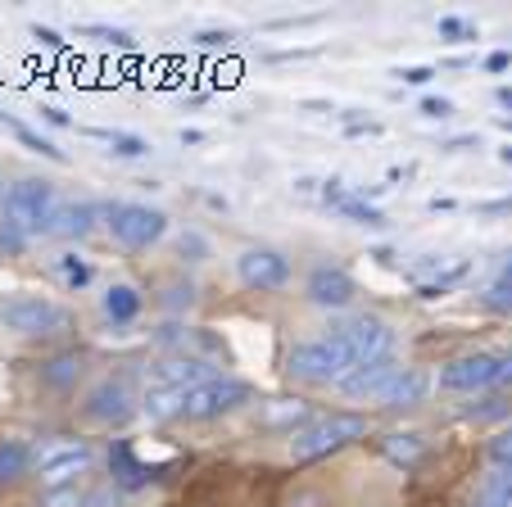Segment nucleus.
I'll return each instance as SVG.
<instances>
[{"mask_svg":"<svg viewBox=\"0 0 512 507\" xmlns=\"http://www.w3.org/2000/svg\"><path fill=\"white\" fill-rule=\"evenodd\" d=\"M354 367H358V358L340 331L318 335V340H304V345H295L286 358V372L304 385H340Z\"/></svg>","mask_w":512,"mask_h":507,"instance_id":"f257e3e1","label":"nucleus"},{"mask_svg":"<svg viewBox=\"0 0 512 507\" xmlns=\"http://www.w3.org/2000/svg\"><path fill=\"white\" fill-rule=\"evenodd\" d=\"M0 326L14 335H64L73 331V313L64 304L46 295H28V290H10V295H0Z\"/></svg>","mask_w":512,"mask_h":507,"instance_id":"f03ea898","label":"nucleus"},{"mask_svg":"<svg viewBox=\"0 0 512 507\" xmlns=\"http://www.w3.org/2000/svg\"><path fill=\"white\" fill-rule=\"evenodd\" d=\"M368 435V421L354 417V412H327V417H313L295 440H290V458L295 462H318L340 453L345 444L363 440Z\"/></svg>","mask_w":512,"mask_h":507,"instance_id":"7ed1b4c3","label":"nucleus"},{"mask_svg":"<svg viewBox=\"0 0 512 507\" xmlns=\"http://www.w3.org/2000/svg\"><path fill=\"white\" fill-rule=\"evenodd\" d=\"M5 218L19 222L28 236H46V231H55V218H59L55 186L41 182V177H28V182L10 186V191H5Z\"/></svg>","mask_w":512,"mask_h":507,"instance_id":"20e7f679","label":"nucleus"},{"mask_svg":"<svg viewBox=\"0 0 512 507\" xmlns=\"http://www.w3.org/2000/svg\"><path fill=\"white\" fill-rule=\"evenodd\" d=\"M254 399V390L245 381H232V376H213V381L195 385V390H186V421H218L227 417V412L245 408V403Z\"/></svg>","mask_w":512,"mask_h":507,"instance_id":"39448f33","label":"nucleus"},{"mask_svg":"<svg viewBox=\"0 0 512 507\" xmlns=\"http://www.w3.org/2000/svg\"><path fill=\"white\" fill-rule=\"evenodd\" d=\"M168 218L150 204H114L109 209V236L123 249H150L155 240H164Z\"/></svg>","mask_w":512,"mask_h":507,"instance_id":"423d86ee","label":"nucleus"},{"mask_svg":"<svg viewBox=\"0 0 512 507\" xmlns=\"http://www.w3.org/2000/svg\"><path fill=\"white\" fill-rule=\"evenodd\" d=\"M136 390H132V376L118 372V376H100L96 385L87 390V399H82V412H87V421H100V426H123L127 417L136 412Z\"/></svg>","mask_w":512,"mask_h":507,"instance_id":"0eeeda50","label":"nucleus"},{"mask_svg":"<svg viewBox=\"0 0 512 507\" xmlns=\"http://www.w3.org/2000/svg\"><path fill=\"white\" fill-rule=\"evenodd\" d=\"M91 458H96V453H91L87 440H55L32 458V467H37V476L46 489H64L91 467Z\"/></svg>","mask_w":512,"mask_h":507,"instance_id":"6e6552de","label":"nucleus"},{"mask_svg":"<svg viewBox=\"0 0 512 507\" xmlns=\"http://www.w3.org/2000/svg\"><path fill=\"white\" fill-rule=\"evenodd\" d=\"M236 277L241 286L250 290H281L290 281V259L281 249H245L241 259H236Z\"/></svg>","mask_w":512,"mask_h":507,"instance_id":"1a4fd4ad","label":"nucleus"},{"mask_svg":"<svg viewBox=\"0 0 512 507\" xmlns=\"http://www.w3.org/2000/svg\"><path fill=\"white\" fill-rule=\"evenodd\" d=\"M340 335L349 340V349H354L358 363H377V358H390V349H395V335H390V326L381 322L377 313L349 317V322L340 326Z\"/></svg>","mask_w":512,"mask_h":507,"instance_id":"9d476101","label":"nucleus"},{"mask_svg":"<svg viewBox=\"0 0 512 507\" xmlns=\"http://www.w3.org/2000/svg\"><path fill=\"white\" fill-rule=\"evenodd\" d=\"M494 381H499V358L494 354H463L440 372V390H454V394L490 390Z\"/></svg>","mask_w":512,"mask_h":507,"instance_id":"9b49d317","label":"nucleus"},{"mask_svg":"<svg viewBox=\"0 0 512 507\" xmlns=\"http://www.w3.org/2000/svg\"><path fill=\"white\" fill-rule=\"evenodd\" d=\"M304 295H309V304H318V308H349V304H354V295H358V286H354V277H349L345 268L322 263V268L309 272Z\"/></svg>","mask_w":512,"mask_h":507,"instance_id":"f8f14e48","label":"nucleus"},{"mask_svg":"<svg viewBox=\"0 0 512 507\" xmlns=\"http://www.w3.org/2000/svg\"><path fill=\"white\" fill-rule=\"evenodd\" d=\"M150 376H155V385H164V390H195V385L213 381V363L209 358H195V354H177V358H159V363L150 367Z\"/></svg>","mask_w":512,"mask_h":507,"instance_id":"ddd939ff","label":"nucleus"},{"mask_svg":"<svg viewBox=\"0 0 512 507\" xmlns=\"http://www.w3.org/2000/svg\"><path fill=\"white\" fill-rule=\"evenodd\" d=\"M313 417H318V412H313V403L300 399V394H281V399L259 403V426H263V431H290V435H300Z\"/></svg>","mask_w":512,"mask_h":507,"instance_id":"4468645a","label":"nucleus"},{"mask_svg":"<svg viewBox=\"0 0 512 507\" xmlns=\"http://www.w3.org/2000/svg\"><path fill=\"white\" fill-rule=\"evenodd\" d=\"M109 471H114V485L118 489H145L150 480H159L168 467H155V462H141L136 458V449L127 440H118L114 449H109Z\"/></svg>","mask_w":512,"mask_h":507,"instance_id":"2eb2a0df","label":"nucleus"},{"mask_svg":"<svg viewBox=\"0 0 512 507\" xmlns=\"http://www.w3.org/2000/svg\"><path fill=\"white\" fill-rule=\"evenodd\" d=\"M399 376V363L395 358H377V363H358L354 372L340 381V394H349V399H377L381 390H386L390 381Z\"/></svg>","mask_w":512,"mask_h":507,"instance_id":"dca6fc26","label":"nucleus"},{"mask_svg":"<svg viewBox=\"0 0 512 507\" xmlns=\"http://www.w3.org/2000/svg\"><path fill=\"white\" fill-rule=\"evenodd\" d=\"M377 453L386 462H395V467H404V471H413L417 462L431 453V440H426L422 431H386L377 440Z\"/></svg>","mask_w":512,"mask_h":507,"instance_id":"f3484780","label":"nucleus"},{"mask_svg":"<svg viewBox=\"0 0 512 507\" xmlns=\"http://www.w3.org/2000/svg\"><path fill=\"white\" fill-rule=\"evenodd\" d=\"M426 390H431V376L422 367H399V376L377 394V403L381 408H417L426 399Z\"/></svg>","mask_w":512,"mask_h":507,"instance_id":"a211bd4d","label":"nucleus"},{"mask_svg":"<svg viewBox=\"0 0 512 507\" xmlns=\"http://www.w3.org/2000/svg\"><path fill=\"white\" fill-rule=\"evenodd\" d=\"M82 372H87V354H82V349H64V354L41 363V385H50V390H73V385L82 381Z\"/></svg>","mask_w":512,"mask_h":507,"instance_id":"6ab92c4d","label":"nucleus"},{"mask_svg":"<svg viewBox=\"0 0 512 507\" xmlns=\"http://www.w3.org/2000/svg\"><path fill=\"white\" fill-rule=\"evenodd\" d=\"M100 308H105V317L114 326H132L145 308V295L136 286H127V281H114V286L105 290V299H100Z\"/></svg>","mask_w":512,"mask_h":507,"instance_id":"aec40b11","label":"nucleus"},{"mask_svg":"<svg viewBox=\"0 0 512 507\" xmlns=\"http://www.w3.org/2000/svg\"><path fill=\"white\" fill-rule=\"evenodd\" d=\"M141 412L155 421V426L177 421L186 412V390H164V385H150V390L141 394Z\"/></svg>","mask_w":512,"mask_h":507,"instance_id":"412c9836","label":"nucleus"},{"mask_svg":"<svg viewBox=\"0 0 512 507\" xmlns=\"http://www.w3.org/2000/svg\"><path fill=\"white\" fill-rule=\"evenodd\" d=\"M96 218H100V209L91 200H82V204H68V209H59V218H55V231L59 236H68V240H82L91 227H96Z\"/></svg>","mask_w":512,"mask_h":507,"instance_id":"4be33fe9","label":"nucleus"},{"mask_svg":"<svg viewBox=\"0 0 512 507\" xmlns=\"http://www.w3.org/2000/svg\"><path fill=\"white\" fill-rule=\"evenodd\" d=\"M32 467V453L23 440H0V485H14V480H23Z\"/></svg>","mask_w":512,"mask_h":507,"instance_id":"5701e85b","label":"nucleus"},{"mask_svg":"<svg viewBox=\"0 0 512 507\" xmlns=\"http://www.w3.org/2000/svg\"><path fill=\"white\" fill-rule=\"evenodd\" d=\"M28 245H32L28 231L0 213V254H5V259H23V254H28Z\"/></svg>","mask_w":512,"mask_h":507,"instance_id":"b1692460","label":"nucleus"},{"mask_svg":"<svg viewBox=\"0 0 512 507\" xmlns=\"http://www.w3.org/2000/svg\"><path fill=\"white\" fill-rule=\"evenodd\" d=\"M96 136L109 141L114 159H141V154H150V141H141V136H132V132H96Z\"/></svg>","mask_w":512,"mask_h":507,"instance_id":"393cba45","label":"nucleus"},{"mask_svg":"<svg viewBox=\"0 0 512 507\" xmlns=\"http://www.w3.org/2000/svg\"><path fill=\"white\" fill-rule=\"evenodd\" d=\"M340 213H345L349 222H358V227H386V213L377 209V204H368V200H358V195H349L345 204H340Z\"/></svg>","mask_w":512,"mask_h":507,"instance_id":"a878e982","label":"nucleus"},{"mask_svg":"<svg viewBox=\"0 0 512 507\" xmlns=\"http://www.w3.org/2000/svg\"><path fill=\"white\" fill-rule=\"evenodd\" d=\"M0 118H5V123H10V127H14V136H19V141H23V145H28V150H37V154H41V159H55V163H64V150H59V145H50V141H46V136H37V132H32V127L14 123V118H10V114H0Z\"/></svg>","mask_w":512,"mask_h":507,"instance_id":"bb28decb","label":"nucleus"},{"mask_svg":"<svg viewBox=\"0 0 512 507\" xmlns=\"http://www.w3.org/2000/svg\"><path fill=\"white\" fill-rule=\"evenodd\" d=\"M82 37H96V41H105V46H118V50H132L136 41H132V32H123V28H109V23H82Z\"/></svg>","mask_w":512,"mask_h":507,"instance_id":"cd10ccee","label":"nucleus"},{"mask_svg":"<svg viewBox=\"0 0 512 507\" xmlns=\"http://www.w3.org/2000/svg\"><path fill=\"white\" fill-rule=\"evenodd\" d=\"M59 272H64V281H68L73 290L91 286V263L82 259V254H64V259H59Z\"/></svg>","mask_w":512,"mask_h":507,"instance_id":"c85d7f7f","label":"nucleus"},{"mask_svg":"<svg viewBox=\"0 0 512 507\" xmlns=\"http://www.w3.org/2000/svg\"><path fill=\"white\" fill-rule=\"evenodd\" d=\"M37 507H87V494L78 485H64V489H46Z\"/></svg>","mask_w":512,"mask_h":507,"instance_id":"c756f323","label":"nucleus"},{"mask_svg":"<svg viewBox=\"0 0 512 507\" xmlns=\"http://www.w3.org/2000/svg\"><path fill=\"white\" fill-rule=\"evenodd\" d=\"M463 277H467V263H458V268H449L440 281H426V286L417 290V295H422V299H440V295H449V290H454Z\"/></svg>","mask_w":512,"mask_h":507,"instance_id":"7c9ffc66","label":"nucleus"},{"mask_svg":"<svg viewBox=\"0 0 512 507\" xmlns=\"http://www.w3.org/2000/svg\"><path fill=\"white\" fill-rule=\"evenodd\" d=\"M177 249H182V259H186V263H204V259H209V240H204L200 231H182Z\"/></svg>","mask_w":512,"mask_h":507,"instance_id":"2f4dec72","label":"nucleus"},{"mask_svg":"<svg viewBox=\"0 0 512 507\" xmlns=\"http://www.w3.org/2000/svg\"><path fill=\"white\" fill-rule=\"evenodd\" d=\"M485 308H494V313H512V281L499 277L490 290H485Z\"/></svg>","mask_w":512,"mask_h":507,"instance_id":"473e14b6","label":"nucleus"},{"mask_svg":"<svg viewBox=\"0 0 512 507\" xmlns=\"http://www.w3.org/2000/svg\"><path fill=\"white\" fill-rule=\"evenodd\" d=\"M481 507H512V476H503L499 485H490V494L481 498Z\"/></svg>","mask_w":512,"mask_h":507,"instance_id":"72a5a7b5","label":"nucleus"},{"mask_svg":"<svg viewBox=\"0 0 512 507\" xmlns=\"http://www.w3.org/2000/svg\"><path fill=\"white\" fill-rule=\"evenodd\" d=\"M399 82H404V87H426V82H431L435 77V68H426V64H413V68H399Z\"/></svg>","mask_w":512,"mask_h":507,"instance_id":"f704fd0d","label":"nucleus"},{"mask_svg":"<svg viewBox=\"0 0 512 507\" xmlns=\"http://www.w3.org/2000/svg\"><path fill=\"white\" fill-rule=\"evenodd\" d=\"M440 37H449V41H463V37H472V28H467L463 19H454V14H445V19H440Z\"/></svg>","mask_w":512,"mask_h":507,"instance_id":"c9c22d12","label":"nucleus"},{"mask_svg":"<svg viewBox=\"0 0 512 507\" xmlns=\"http://www.w3.org/2000/svg\"><path fill=\"white\" fill-rule=\"evenodd\" d=\"M454 114V105H449L445 96H426L422 100V118H449Z\"/></svg>","mask_w":512,"mask_h":507,"instance_id":"e433bc0d","label":"nucleus"},{"mask_svg":"<svg viewBox=\"0 0 512 507\" xmlns=\"http://www.w3.org/2000/svg\"><path fill=\"white\" fill-rule=\"evenodd\" d=\"M227 41H232V32H218V28L195 32V46H204V50H218V46H227Z\"/></svg>","mask_w":512,"mask_h":507,"instance_id":"4c0bfd02","label":"nucleus"},{"mask_svg":"<svg viewBox=\"0 0 512 507\" xmlns=\"http://www.w3.org/2000/svg\"><path fill=\"white\" fill-rule=\"evenodd\" d=\"M490 458L499 462V467H512V431L503 435V440H494V444H490Z\"/></svg>","mask_w":512,"mask_h":507,"instance_id":"58836bf2","label":"nucleus"},{"mask_svg":"<svg viewBox=\"0 0 512 507\" xmlns=\"http://www.w3.org/2000/svg\"><path fill=\"white\" fill-rule=\"evenodd\" d=\"M32 37H37L46 50H64V37H59L55 28H41V23H32Z\"/></svg>","mask_w":512,"mask_h":507,"instance_id":"ea45409f","label":"nucleus"},{"mask_svg":"<svg viewBox=\"0 0 512 507\" xmlns=\"http://www.w3.org/2000/svg\"><path fill=\"white\" fill-rule=\"evenodd\" d=\"M37 114H41V118H46V123H55V127H73V118H68V114H64V109H55V105H41V109H37Z\"/></svg>","mask_w":512,"mask_h":507,"instance_id":"a19ab883","label":"nucleus"},{"mask_svg":"<svg viewBox=\"0 0 512 507\" xmlns=\"http://www.w3.org/2000/svg\"><path fill=\"white\" fill-rule=\"evenodd\" d=\"M494 385H503V390H512V349L499 358V381H494Z\"/></svg>","mask_w":512,"mask_h":507,"instance_id":"79ce46f5","label":"nucleus"},{"mask_svg":"<svg viewBox=\"0 0 512 507\" xmlns=\"http://www.w3.org/2000/svg\"><path fill=\"white\" fill-rule=\"evenodd\" d=\"M512 64V55L508 50H494V55H485V68H490V73H503V68Z\"/></svg>","mask_w":512,"mask_h":507,"instance_id":"37998d69","label":"nucleus"},{"mask_svg":"<svg viewBox=\"0 0 512 507\" xmlns=\"http://www.w3.org/2000/svg\"><path fill=\"white\" fill-rule=\"evenodd\" d=\"M322 200H327V204H336V209H340V204H345L349 195L340 191V182H327V186H322Z\"/></svg>","mask_w":512,"mask_h":507,"instance_id":"c03bdc74","label":"nucleus"},{"mask_svg":"<svg viewBox=\"0 0 512 507\" xmlns=\"http://www.w3.org/2000/svg\"><path fill=\"white\" fill-rule=\"evenodd\" d=\"M481 213H512V200H490L481 204Z\"/></svg>","mask_w":512,"mask_h":507,"instance_id":"a18cd8bd","label":"nucleus"},{"mask_svg":"<svg viewBox=\"0 0 512 507\" xmlns=\"http://www.w3.org/2000/svg\"><path fill=\"white\" fill-rule=\"evenodd\" d=\"M204 132H195V127H182V145H200Z\"/></svg>","mask_w":512,"mask_h":507,"instance_id":"49530a36","label":"nucleus"},{"mask_svg":"<svg viewBox=\"0 0 512 507\" xmlns=\"http://www.w3.org/2000/svg\"><path fill=\"white\" fill-rule=\"evenodd\" d=\"M499 105H512V87H499Z\"/></svg>","mask_w":512,"mask_h":507,"instance_id":"de8ad7c7","label":"nucleus"},{"mask_svg":"<svg viewBox=\"0 0 512 507\" xmlns=\"http://www.w3.org/2000/svg\"><path fill=\"white\" fill-rule=\"evenodd\" d=\"M499 159H503V163H512V145H508V150H499Z\"/></svg>","mask_w":512,"mask_h":507,"instance_id":"09e8293b","label":"nucleus"},{"mask_svg":"<svg viewBox=\"0 0 512 507\" xmlns=\"http://www.w3.org/2000/svg\"><path fill=\"white\" fill-rule=\"evenodd\" d=\"M503 277H508V281H512V259H508V268H503Z\"/></svg>","mask_w":512,"mask_h":507,"instance_id":"8fccbe9b","label":"nucleus"},{"mask_svg":"<svg viewBox=\"0 0 512 507\" xmlns=\"http://www.w3.org/2000/svg\"><path fill=\"white\" fill-rule=\"evenodd\" d=\"M0 200H5V195H0Z\"/></svg>","mask_w":512,"mask_h":507,"instance_id":"3c124183","label":"nucleus"}]
</instances>
